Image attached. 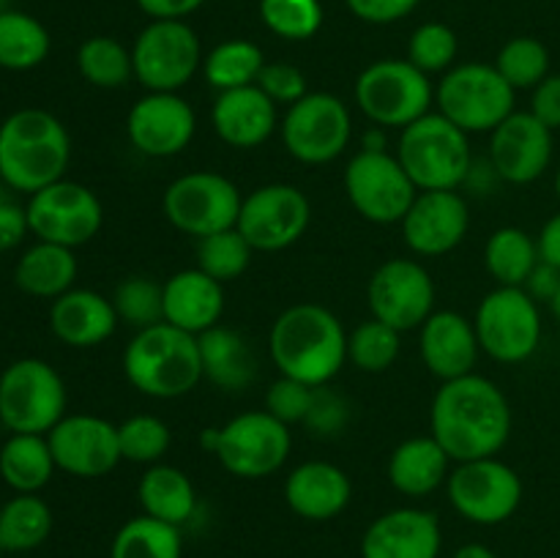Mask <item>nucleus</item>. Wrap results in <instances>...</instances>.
<instances>
[{
    "mask_svg": "<svg viewBox=\"0 0 560 558\" xmlns=\"http://www.w3.org/2000/svg\"><path fill=\"white\" fill-rule=\"evenodd\" d=\"M430 427L452 463L495 457L512 435V405L490 377L470 372L441 383L432 397Z\"/></svg>",
    "mask_w": 560,
    "mask_h": 558,
    "instance_id": "1",
    "label": "nucleus"
},
{
    "mask_svg": "<svg viewBox=\"0 0 560 558\" xmlns=\"http://www.w3.org/2000/svg\"><path fill=\"white\" fill-rule=\"evenodd\" d=\"M268 353L279 375L306 386H328L348 361V334L331 310L304 301L273 321Z\"/></svg>",
    "mask_w": 560,
    "mask_h": 558,
    "instance_id": "2",
    "label": "nucleus"
},
{
    "mask_svg": "<svg viewBox=\"0 0 560 558\" xmlns=\"http://www.w3.org/2000/svg\"><path fill=\"white\" fill-rule=\"evenodd\" d=\"M69 162L71 137L58 115L25 107L0 124V175L9 189L36 195L66 178Z\"/></svg>",
    "mask_w": 560,
    "mask_h": 558,
    "instance_id": "3",
    "label": "nucleus"
},
{
    "mask_svg": "<svg viewBox=\"0 0 560 558\" xmlns=\"http://www.w3.org/2000/svg\"><path fill=\"white\" fill-rule=\"evenodd\" d=\"M124 372L131 386L153 399H175L202 381L200 342L167 321L140 328L124 350Z\"/></svg>",
    "mask_w": 560,
    "mask_h": 558,
    "instance_id": "4",
    "label": "nucleus"
},
{
    "mask_svg": "<svg viewBox=\"0 0 560 558\" xmlns=\"http://www.w3.org/2000/svg\"><path fill=\"white\" fill-rule=\"evenodd\" d=\"M397 159L419 191L459 189L474 167L468 135L441 113H427L405 126Z\"/></svg>",
    "mask_w": 560,
    "mask_h": 558,
    "instance_id": "5",
    "label": "nucleus"
},
{
    "mask_svg": "<svg viewBox=\"0 0 560 558\" xmlns=\"http://www.w3.org/2000/svg\"><path fill=\"white\" fill-rule=\"evenodd\" d=\"M435 102L430 74L408 58H383L366 66L355 80V104L381 129H405L424 118Z\"/></svg>",
    "mask_w": 560,
    "mask_h": 558,
    "instance_id": "6",
    "label": "nucleus"
},
{
    "mask_svg": "<svg viewBox=\"0 0 560 558\" xmlns=\"http://www.w3.org/2000/svg\"><path fill=\"white\" fill-rule=\"evenodd\" d=\"M517 91L503 80L495 63H457L435 88L438 113L465 135H490L514 113Z\"/></svg>",
    "mask_w": 560,
    "mask_h": 558,
    "instance_id": "7",
    "label": "nucleus"
},
{
    "mask_svg": "<svg viewBox=\"0 0 560 558\" xmlns=\"http://www.w3.org/2000/svg\"><path fill=\"white\" fill-rule=\"evenodd\" d=\"M66 416V383L49 361L16 359L0 372V425L9 432L47 435Z\"/></svg>",
    "mask_w": 560,
    "mask_h": 558,
    "instance_id": "8",
    "label": "nucleus"
},
{
    "mask_svg": "<svg viewBox=\"0 0 560 558\" xmlns=\"http://www.w3.org/2000/svg\"><path fill=\"white\" fill-rule=\"evenodd\" d=\"M135 80L148 93H178L202 69V47L186 20H151L131 44Z\"/></svg>",
    "mask_w": 560,
    "mask_h": 558,
    "instance_id": "9",
    "label": "nucleus"
},
{
    "mask_svg": "<svg viewBox=\"0 0 560 558\" xmlns=\"http://www.w3.org/2000/svg\"><path fill=\"white\" fill-rule=\"evenodd\" d=\"M290 427L268 410H246L217 427L213 457L238 479H266L277 474L290 457Z\"/></svg>",
    "mask_w": 560,
    "mask_h": 558,
    "instance_id": "10",
    "label": "nucleus"
},
{
    "mask_svg": "<svg viewBox=\"0 0 560 558\" xmlns=\"http://www.w3.org/2000/svg\"><path fill=\"white\" fill-rule=\"evenodd\" d=\"M241 202L244 197L233 181L211 170H195L164 189L162 211L175 230L206 239L238 224Z\"/></svg>",
    "mask_w": 560,
    "mask_h": 558,
    "instance_id": "11",
    "label": "nucleus"
},
{
    "mask_svg": "<svg viewBox=\"0 0 560 558\" xmlns=\"http://www.w3.org/2000/svg\"><path fill=\"white\" fill-rule=\"evenodd\" d=\"M479 345L501 364H523L539 350L541 312L525 288H495L474 317Z\"/></svg>",
    "mask_w": 560,
    "mask_h": 558,
    "instance_id": "12",
    "label": "nucleus"
},
{
    "mask_svg": "<svg viewBox=\"0 0 560 558\" xmlns=\"http://www.w3.org/2000/svg\"><path fill=\"white\" fill-rule=\"evenodd\" d=\"M446 492L457 514L476 525H501L514 518L523 503V479L498 457L457 463L448 474Z\"/></svg>",
    "mask_w": 560,
    "mask_h": 558,
    "instance_id": "13",
    "label": "nucleus"
},
{
    "mask_svg": "<svg viewBox=\"0 0 560 558\" xmlns=\"http://www.w3.org/2000/svg\"><path fill=\"white\" fill-rule=\"evenodd\" d=\"M353 137L348 104L334 93H306L282 118V142L301 164H328L342 156Z\"/></svg>",
    "mask_w": 560,
    "mask_h": 558,
    "instance_id": "14",
    "label": "nucleus"
},
{
    "mask_svg": "<svg viewBox=\"0 0 560 558\" xmlns=\"http://www.w3.org/2000/svg\"><path fill=\"white\" fill-rule=\"evenodd\" d=\"M345 191L348 200L366 222L397 224L413 206L416 184L405 167L399 164L397 153L366 151L361 148L345 170Z\"/></svg>",
    "mask_w": 560,
    "mask_h": 558,
    "instance_id": "15",
    "label": "nucleus"
},
{
    "mask_svg": "<svg viewBox=\"0 0 560 558\" xmlns=\"http://www.w3.org/2000/svg\"><path fill=\"white\" fill-rule=\"evenodd\" d=\"M25 208L31 235H36V241H49L69 249L96 239L104 224V208L96 191L69 178L38 189L27 197Z\"/></svg>",
    "mask_w": 560,
    "mask_h": 558,
    "instance_id": "16",
    "label": "nucleus"
},
{
    "mask_svg": "<svg viewBox=\"0 0 560 558\" xmlns=\"http://www.w3.org/2000/svg\"><path fill=\"white\" fill-rule=\"evenodd\" d=\"M310 219V197L299 186L266 184L244 197L235 228L255 252H282L306 233Z\"/></svg>",
    "mask_w": 560,
    "mask_h": 558,
    "instance_id": "17",
    "label": "nucleus"
},
{
    "mask_svg": "<svg viewBox=\"0 0 560 558\" xmlns=\"http://www.w3.org/2000/svg\"><path fill=\"white\" fill-rule=\"evenodd\" d=\"M366 301L375 321L402 332L424 326L435 312V282L419 260L392 257L372 274Z\"/></svg>",
    "mask_w": 560,
    "mask_h": 558,
    "instance_id": "18",
    "label": "nucleus"
},
{
    "mask_svg": "<svg viewBox=\"0 0 560 558\" xmlns=\"http://www.w3.org/2000/svg\"><path fill=\"white\" fill-rule=\"evenodd\" d=\"M55 465L80 479H98L124 460L118 425L93 414H66L47 432Z\"/></svg>",
    "mask_w": 560,
    "mask_h": 558,
    "instance_id": "19",
    "label": "nucleus"
},
{
    "mask_svg": "<svg viewBox=\"0 0 560 558\" xmlns=\"http://www.w3.org/2000/svg\"><path fill=\"white\" fill-rule=\"evenodd\" d=\"M131 146L151 159H170L195 140L197 118L191 104L178 93H145L126 118Z\"/></svg>",
    "mask_w": 560,
    "mask_h": 558,
    "instance_id": "20",
    "label": "nucleus"
},
{
    "mask_svg": "<svg viewBox=\"0 0 560 558\" xmlns=\"http://www.w3.org/2000/svg\"><path fill=\"white\" fill-rule=\"evenodd\" d=\"M552 162V129L534 113L514 109L490 131V164L506 184L525 186L539 181Z\"/></svg>",
    "mask_w": 560,
    "mask_h": 558,
    "instance_id": "21",
    "label": "nucleus"
},
{
    "mask_svg": "<svg viewBox=\"0 0 560 558\" xmlns=\"http://www.w3.org/2000/svg\"><path fill=\"white\" fill-rule=\"evenodd\" d=\"M399 224L408 249L424 257H441L465 241L470 228V208L457 189L419 191Z\"/></svg>",
    "mask_w": 560,
    "mask_h": 558,
    "instance_id": "22",
    "label": "nucleus"
},
{
    "mask_svg": "<svg viewBox=\"0 0 560 558\" xmlns=\"http://www.w3.org/2000/svg\"><path fill=\"white\" fill-rule=\"evenodd\" d=\"M441 523L427 509H392L370 523L361 536V558H438Z\"/></svg>",
    "mask_w": 560,
    "mask_h": 558,
    "instance_id": "23",
    "label": "nucleus"
},
{
    "mask_svg": "<svg viewBox=\"0 0 560 558\" xmlns=\"http://www.w3.org/2000/svg\"><path fill=\"white\" fill-rule=\"evenodd\" d=\"M421 361L441 383L470 375L479 359V334L474 321L452 310L432 312L419 334Z\"/></svg>",
    "mask_w": 560,
    "mask_h": 558,
    "instance_id": "24",
    "label": "nucleus"
},
{
    "mask_svg": "<svg viewBox=\"0 0 560 558\" xmlns=\"http://www.w3.org/2000/svg\"><path fill=\"white\" fill-rule=\"evenodd\" d=\"M211 124L230 148H260L279 126V107L257 85L222 91L213 102Z\"/></svg>",
    "mask_w": 560,
    "mask_h": 558,
    "instance_id": "25",
    "label": "nucleus"
},
{
    "mask_svg": "<svg viewBox=\"0 0 560 558\" xmlns=\"http://www.w3.org/2000/svg\"><path fill=\"white\" fill-rule=\"evenodd\" d=\"M120 317L113 299L88 288H71L49 306V328L69 348H96L107 342Z\"/></svg>",
    "mask_w": 560,
    "mask_h": 558,
    "instance_id": "26",
    "label": "nucleus"
},
{
    "mask_svg": "<svg viewBox=\"0 0 560 558\" xmlns=\"http://www.w3.org/2000/svg\"><path fill=\"white\" fill-rule=\"evenodd\" d=\"M353 498V485L350 476L339 465L326 463V460H310L299 468L290 470L284 481V501L299 518L323 523L334 520L348 509Z\"/></svg>",
    "mask_w": 560,
    "mask_h": 558,
    "instance_id": "27",
    "label": "nucleus"
},
{
    "mask_svg": "<svg viewBox=\"0 0 560 558\" xmlns=\"http://www.w3.org/2000/svg\"><path fill=\"white\" fill-rule=\"evenodd\" d=\"M164 290V321L195 337L219 326L224 312V288L200 268H184L173 274Z\"/></svg>",
    "mask_w": 560,
    "mask_h": 558,
    "instance_id": "28",
    "label": "nucleus"
},
{
    "mask_svg": "<svg viewBox=\"0 0 560 558\" xmlns=\"http://www.w3.org/2000/svg\"><path fill=\"white\" fill-rule=\"evenodd\" d=\"M448 465H452V457L435 438H408L394 449L392 460H388V481L402 496L424 498L446 485L448 474H452Z\"/></svg>",
    "mask_w": 560,
    "mask_h": 558,
    "instance_id": "29",
    "label": "nucleus"
},
{
    "mask_svg": "<svg viewBox=\"0 0 560 558\" xmlns=\"http://www.w3.org/2000/svg\"><path fill=\"white\" fill-rule=\"evenodd\" d=\"M77 271L80 266H77L74 249L49 244V241H36L16 260L14 282L22 293L33 295V299L55 301L74 288Z\"/></svg>",
    "mask_w": 560,
    "mask_h": 558,
    "instance_id": "30",
    "label": "nucleus"
},
{
    "mask_svg": "<svg viewBox=\"0 0 560 558\" xmlns=\"http://www.w3.org/2000/svg\"><path fill=\"white\" fill-rule=\"evenodd\" d=\"M200 342L202 377L224 392H241L257 375V361L249 342L228 326H213L197 337Z\"/></svg>",
    "mask_w": 560,
    "mask_h": 558,
    "instance_id": "31",
    "label": "nucleus"
},
{
    "mask_svg": "<svg viewBox=\"0 0 560 558\" xmlns=\"http://www.w3.org/2000/svg\"><path fill=\"white\" fill-rule=\"evenodd\" d=\"M137 498H140L142 514L164 520L170 525H184L191 520L197 509V490L189 476L175 465H148L145 474L137 485Z\"/></svg>",
    "mask_w": 560,
    "mask_h": 558,
    "instance_id": "32",
    "label": "nucleus"
},
{
    "mask_svg": "<svg viewBox=\"0 0 560 558\" xmlns=\"http://www.w3.org/2000/svg\"><path fill=\"white\" fill-rule=\"evenodd\" d=\"M58 470L47 435L11 432L0 446V479L14 492H38Z\"/></svg>",
    "mask_w": 560,
    "mask_h": 558,
    "instance_id": "33",
    "label": "nucleus"
},
{
    "mask_svg": "<svg viewBox=\"0 0 560 558\" xmlns=\"http://www.w3.org/2000/svg\"><path fill=\"white\" fill-rule=\"evenodd\" d=\"M52 49L49 31L27 11H0V69L31 71L47 60Z\"/></svg>",
    "mask_w": 560,
    "mask_h": 558,
    "instance_id": "34",
    "label": "nucleus"
},
{
    "mask_svg": "<svg viewBox=\"0 0 560 558\" xmlns=\"http://www.w3.org/2000/svg\"><path fill=\"white\" fill-rule=\"evenodd\" d=\"M52 534V509L38 492H16L0 507V542L9 553L36 550Z\"/></svg>",
    "mask_w": 560,
    "mask_h": 558,
    "instance_id": "35",
    "label": "nucleus"
},
{
    "mask_svg": "<svg viewBox=\"0 0 560 558\" xmlns=\"http://www.w3.org/2000/svg\"><path fill=\"white\" fill-rule=\"evenodd\" d=\"M539 246L525 230L498 228L487 239L485 266L498 282V288H523L530 271L539 266Z\"/></svg>",
    "mask_w": 560,
    "mask_h": 558,
    "instance_id": "36",
    "label": "nucleus"
},
{
    "mask_svg": "<svg viewBox=\"0 0 560 558\" xmlns=\"http://www.w3.org/2000/svg\"><path fill=\"white\" fill-rule=\"evenodd\" d=\"M262 66H266V55L255 42H249V38H228L202 58V74H206L208 85L222 93L257 85Z\"/></svg>",
    "mask_w": 560,
    "mask_h": 558,
    "instance_id": "37",
    "label": "nucleus"
},
{
    "mask_svg": "<svg viewBox=\"0 0 560 558\" xmlns=\"http://www.w3.org/2000/svg\"><path fill=\"white\" fill-rule=\"evenodd\" d=\"M184 556V539L178 525L164 520L140 514L126 520L115 534L109 558H180Z\"/></svg>",
    "mask_w": 560,
    "mask_h": 558,
    "instance_id": "38",
    "label": "nucleus"
},
{
    "mask_svg": "<svg viewBox=\"0 0 560 558\" xmlns=\"http://www.w3.org/2000/svg\"><path fill=\"white\" fill-rule=\"evenodd\" d=\"M77 71L102 91L124 88L135 77L131 49L113 36H91L77 49Z\"/></svg>",
    "mask_w": 560,
    "mask_h": 558,
    "instance_id": "39",
    "label": "nucleus"
},
{
    "mask_svg": "<svg viewBox=\"0 0 560 558\" xmlns=\"http://www.w3.org/2000/svg\"><path fill=\"white\" fill-rule=\"evenodd\" d=\"M495 69L514 91H534L550 77V49L534 36L509 38L498 53Z\"/></svg>",
    "mask_w": 560,
    "mask_h": 558,
    "instance_id": "40",
    "label": "nucleus"
},
{
    "mask_svg": "<svg viewBox=\"0 0 560 558\" xmlns=\"http://www.w3.org/2000/svg\"><path fill=\"white\" fill-rule=\"evenodd\" d=\"M252 255H255V249L238 233V228L197 239V268L222 284L238 279L249 268Z\"/></svg>",
    "mask_w": 560,
    "mask_h": 558,
    "instance_id": "41",
    "label": "nucleus"
},
{
    "mask_svg": "<svg viewBox=\"0 0 560 558\" xmlns=\"http://www.w3.org/2000/svg\"><path fill=\"white\" fill-rule=\"evenodd\" d=\"M399 332L386 323L370 321L359 323L348 334V359L361 372H386L399 356Z\"/></svg>",
    "mask_w": 560,
    "mask_h": 558,
    "instance_id": "42",
    "label": "nucleus"
},
{
    "mask_svg": "<svg viewBox=\"0 0 560 558\" xmlns=\"http://www.w3.org/2000/svg\"><path fill=\"white\" fill-rule=\"evenodd\" d=\"M260 20L284 42H306L323 27L320 0H260Z\"/></svg>",
    "mask_w": 560,
    "mask_h": 558,
    "instance_id": "43",
    "label": "nucleus"
},
{
    "mask_svg": "<svg viewBox=\"0 0 560 558\" xmlns=\"http://www.w3.org/2000/svg\"><path fill=\"white\" fill-rule=\"evenodd\" d=\"M118 441L124 460L137 465H156L170 452L173 432L159 416L137 414L118 425Z\"/></svg>",
    "mask_w": 560,
    "mask_h": 558,
    "instance_id": "44",
    "label": "nucleus"
},
{
    "mask_svg": "<svg viewBox=\"0 0 560 558\" xmlns=\"http://www.w3.org/2000/svg\"><path fill=\"white\" fill-rule=\"evenodd\" d=\"M459 38L446 22H424L408 42V60L424 74H446L457 66Z\"/></svg>",
    "mask_w": 560,
    "mask_h": 558,
    "instance_id": "45",
    "label": "nucleus"
},
{
    "mask_svg": "<svg viewBox=\"0 0 560 558\" xmlns=\"http://www.w3.org/2000/svg\"><path fill=\"white\" fill-rule=\"evenodd\" d=\"M115 312L124 323L140 328L164 321V290L162 284L148 277H129L115 288Z\"/></svg>",
    "mask_w": 560,
    "mask_h": 558,
    "instance_id": "46",
    "label": "nucleus"
},
{
    "mask_svg": "<svg viewBox=\"0 0 560 558\" xmlns=\"http://www.w3.org/2000/svg\"><path fill=\"white\" fill-rule=\"evenodd\" d=\"M312 394H315V386H306V383L293 381V377L279 375V381H273L268 386L266 410L271 416H277L279 421H284L288 427L299 425L310 414Z\"/></svg>",
    "mask_w": 560,
    "mask_h": 558,
    "instance_id": "47",
    "label": "nucleus"
},
{
    "mask_svg": "<svg viewBox=\"0 0 560 558\" xmlns=\"http://www.w3.org/2000/svg\"><path fill=\"white\" fill-rule=\"evenodd\" d=\"M257 88H260L277 107L279 104L290 107V104H295L299 98H304L306 93H310L306 91L304 71L293 63H282V60L262 66L260 77H257Z\"/></svg>",
    "mask_w": 560,
    "mask_h": 558,
    "instance_id": "48",
    "label": "nucleus"
},
{
    "mask_svg": "<svg viewBox=\"0 0 560 558\" xmlns=\"http://www.w3.org/2000/svg\"><path fill=\"white\" fill-rule=\"evenodd\" d=\"M348 403L339 397L337 392H331L328 386H315L312 394L310 414H306L304 425L310 427L315 435H337L348 425Z\"/></svg>",
    "mask_w": 560,
    "mask_h": 558,
    "instance_id": "49",
    "label": "nucleus"
},
{
    "mask_svg": "<svg viewBox=\"0 0 560 558\" xmlns=\"http://www.w3.org/2000/svg\"><path fill=\"white\" fill-rule=\"evenodd\" d=\"M353 16L370 25H392L419 9L421 0H345Z\"/></svg>",
    "mask_w": 560,
    "mask_h": 558,
    "instance_id": "50",
    "label": "nucleus"
},
{
    "mask_svg": "<svg viewBox=\"0 0 560 558\" xmlns=\"http://www.w3.org/2000/svg\"><path fill=\"white\" fill-rule=\"evenodd\" d=\"M31 235V222H27V208L14 200L0 197V252L16 249L22 241Z\"/></svg>",
    "mask_w": 560,
    "mask_h": 558,
    "instance_id": "51",
    "label": "nucleus"
},
{
    "mask_svg": "<svg viewBox=\"0 0 560 558\" xmlns=\"http://www.w3.org/2000/svg\"><path fill=\"white\" fill-rule=\"evenodd\" d=\"M530 113L547 126V129H560V74H550L545 82L534 88V102Z\"/></svg>",
    "mask_w": 560,
    "mask_h": 558,
    "instance_id": "52",
    "label": "nucleus"
},
{
    "mask_svg": "<svg viewBox=\"0 0 560 558\" xmlns=\"http://www.w3.org/2000/svg\"><path fill=\"white\" fill-rule=\"evenodd\" d=\"M523 288H525V293L536 301V304H541V301H547V304H550L560 290V268L539 260V266L530 271L528 282H525Z\"/></svg>",
    "mask_w": 560,
    "mask_h": 558,
    "instance_id": "53",
    "label": "nucleus"
},
{
    "mask_svg": "<svg viewBox=\"0 0 560 558\" xmlns=\"http://www.w3.org/2000/svg\"><path fill=\"white\" fill-rule=\"evenodd\" d=\"M206 0H137L151 20H186L195 14Z\"/></svg>",
    "mask_w": 560,
    "mask_h": 558,
    "instance_id": "54",
    "label": "nucleus"
},
{
    "mask_svg": "<svg viewBox=\"0 0 560 558\" xmlns=\"http://www.w3.org/2000/svg\"><path fill=\"white\" fill-rule=\"evenodd\" d=\"M536 246H539V257L550 266L560 268V211L552 213L550 219L541 228L539 239H536Z\"/></svg>",
    "mask_w": 560,
    "mask_h": 558,
    "instance_id": "55",
    "label": "nucleus"
},
{
    "mask_svg": "<svg viewBox=\"0 0 560 558\" xmlns=\"http://www.w3.org/2000/svg\"><path fill=\"white\" fill-rule=\"evenodd\" d=\"M454 558H498V556L487 545H479V542H470V545L459 547V550L454 553Z\"/></svg>",
    "mask_w": 560,
    "mask_h": 558,
    "instance_id": "56",
    "label": "nucleus"
},
{
    "mask_svg": "<svg viewBox=\"0 0 560 558\" xmlns=\"http://www.w3.org/2000/svg\"><path fill=\"white\" fill-rule=\"evenodd\" d=\"M550 310H552V315H556L558 321H560V290L556 293V299L550 301Z\"/></svg>",
    "mask_w": 560,
    "mask_h": 558,
    "instance_id": "57",
    "label": "nucleus"
},
{
    "mask_svg": "<svg viewBox=\"0 0 560 558\" xmlns=\"http://www.w3.org/2000/svg\"><path fill=\"white\" fill-rule=\"evenodd\" d=\"M556 191H558V200H560V167H558V173H556Z\"/></svg>",
    "mask_w": 560,
    "mask_h": 558,
    "instance_id": "58",
    "label": "nucleus"
},
{
    "mask_svg": "<svg viewBox=\"0 0 560 558\" xmlns=\"http://www.w3.org/2000/svg\"><path fill=\"white\" fill-rule=\"evenodd\" d=\"M0 186H3V175H0Z\"/></svg>",
    "mask_w": 560,
    "mask_h": 558,
    "instance_id": "59",
    "label": "nucleus"
},
{
    "mask_svg": "<svg viewBox=\"0 0 560 558\" xmlns=\"http://www.w3.org/2000/svg\"><path fill=\"white\" fill-rule=\"evenodd\" d=\"M0 553H3V542H0Z\"/></svg>",
    "mask_w": 560,
    "mask_h": 558,
    "instance_id": "60",
    "label": "nucleus"
}]
</instances>
